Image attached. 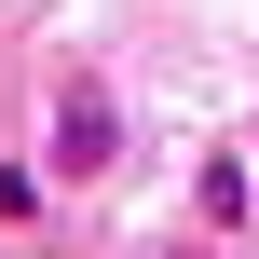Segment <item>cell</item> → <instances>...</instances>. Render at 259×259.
Instances as JSON below:
<instances>
[{
	"label": "cell",
	"mask_w": 259,
	"mask_h": 259,
	"mask_svg": "<svg viewBox=\"0 0 259 259\" xmlns=\"http://www.w3.org/2000/svg\"><path fill=\"white\" fill-rule=\"evenodd\" d=\"M41 164H55V191H96V178L123 164V109H109V82H55V109H41Z\"/></svg>",
	"instance_id": "cell-1"
},
{
	"label": "cell",
	"mask_w": 259,
	"mask_h": 259,
	"mask_svg": "<svg viewBox=\"0 0 259 259\" xmlns=\"http://www.w3.org/2000/svg\"><path fill=\"white\" fill-rule=\"evenodd\" d=\"M191 219H205L219 246H246V232H259V178H246V150H205V178H191Z\"/></svg>",
	"instance_id": "cell-2"
},
{
	"label": "cell",
	"mask_w": 259,
	"mask_h": 259,
	"mask_svg": "<svg viewBox=\"0 0 259 259\" xmlns=\"http://www.w3.org/2000/svg\"><path fill=\"white\" fill-rule=\"evenodd\" d=\"M55 219V164H0V232H41Z\"/></svg>",
	"instance_id": "cell-3"
}]
</instances>
